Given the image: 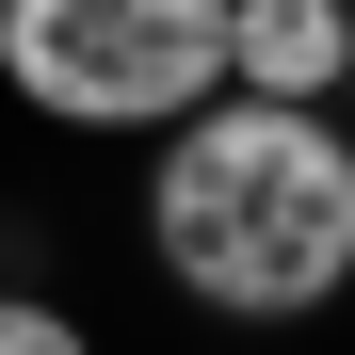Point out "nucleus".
<instances>
[{
  "label": "nucleus",
  "instance_id": "1",
  "mask_svg": "<svg viewBox=\"0 0 355 355\" xmlns=\"http://www.w3.org/2000/svg\"><path fill=\"white\" fill-rule=\"evenodd\" d=\"M146 243L210 323H307L355 291V130L275 97H210L194 130H162Z\"/></svg>",
  "mask_w": 355,
  "mask_h": 355
},
{
  "label": "nucleus",
  "instance_id": "2",
  "mask_svg": "<svg viewBox=\"0 0 355 355\" xmlns=\"http://www.w3.org/2000/svg\"><path fill=\"white\" fill-rule=\"evenodd\" d=\"M243 0H0V81L65 130H194Z\"/></svg>",
  "mask_w": 355,
  "mask_h": 355
},
{
  "label": "nucleus",
  "instance_id": "3",
  "mask_svg": "<svg viewBox=\"0 0 355 355\" xmlns=\"http://www.w3.org/2000/svg\"><path fill=\"white\" fill-rule=\"evenodd\" d=\"M339 81H355V0H243L226 17V97L323 113Z\"/></svg>",
  "mask_w": 355,
  "mask_h": 355
},
{
  "label": "nucleus",
  "instance_id": "4",
  "mask_svg": "<svg viewBox=\"0 0 355 355\" xmlns=\"http://www.w3.org/2000/svg\"><path fill=\"white\" fill-rule=\"evenodd\" d=\"M0 355H97L65 307H17V291H0Z\"/></svg>",
  "mask_w": 355,
  "mask_h": 355
}]
</instances>
